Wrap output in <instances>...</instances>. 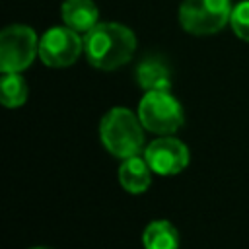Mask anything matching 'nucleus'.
I'll list each match as a JSON object with an SVG mask.
<instances>
[{"label":"nucleus","mask_w":249,"mask_h":249,"mask_svg":"<svg viewBox=\"0 0 249 249\" xmlns=\"http://www.w3.org/2000/svg\"><path fill=\"white\" fill-rule=\"evenodd\" d=\"M119 183L124 191L132 195L144 193L152 183V167L148 165L146 158H140L138 154V156L123 160L119 167Z\"/></svg>","instance_id":"nucleus-9"},{"label":"nucleus","mask_w":249,"mask_h":249,"mask_svg":"<svg viewBox=\"0 0 249 249\" xmlns=\"http://www.w3.org/2000/svg\"><path fill=\"white\" fill-rule=\"evenodd\" d=\"M144 158L154 173L177 175L189 165V148L173 134L160 136L144 148Z\"/></svg>","instance_id":"nucleus-7"},{"label":"nucleus","mask_w":249,"mask_h":249,"mask_svg":"<svg viewBox=\"0 0 249 249\" xmlns=\"http://www.w3.org/2000/svg\"><path fill=\"white\" fill-rule=\"evenodd\" d=\"M136 51V37L130 27L105 21L84 33V53L97 70H115L126 64Z\"/></svg>","instance_id":"nucleus-1"},{"label":"nucleus","mask_w":249,"mask_h":249,"mask_svg":"<svg viewBox=\"0 0 249 249\" xmlns=\"http://www.w3.org/2000/svg\"><path fill=\"white\" fill-rule=\"evenodd\" d=\"M29 249H53V247H43V245H37V247H29Z\"/></svg>","instance_id":"nucleus-14"},{"label":"nucleus","mask_w":249,"mask_h":249,"mask_svg":"<svg viewBox=\"0 0 249 249\" xmlns=\"http://www.w3.org/2000/svg\"><path fill=\"white\" fill-rule=\"evenodd\" d=\"M99 138L111 156L126 160L144 150V124L138 113L134 115L126 107H113L99 123Z\"/></svg>","instance_id":"nucleus-2"},{"label":"nucleus","mask_w":249,"mask_h":249,"mask_svg":"<svg viewBox=\"0 0 249 249\" xmlns=\"http://www.w3.org/2000/svg\"><path fill=\"white\" fill-rule=\"evenodd\" d=\"M230 25L241 41L249 43V0H241L231 8Z\"/></svg>","instance_id":"nucleus-13"},{"label":"nucleus","mask_w":249,"mask_h":249,"mask_svg":"<svg viewBox=\"0 0 249 249\" xmlns=\"http://www.w3.org/2000/svg\"><path fill=\"white\" fill-rule=\"evenodd\" d=\"M136 113L140 117V123L144 124V128L154 134H160V136L175 134L185 121L183 107L169 93V89L146 91L138 103Z\"/></svg>","instance_id":"nucleus-3"},{"label":"nucleus","mask_w":249,"mask_h":249,"mask_svg":"<svg viewBox=\"0 0 249 249\" xmlns=\"http://www.w3.org/2000/svg\"><path fill=\"white\" fill-rule=\"evenodd\" d=\"M27 99V84L19 72H2L0 80V101L8 109L23 105Z\"/></svg>","instance_id":"nucleus-12"},{"label":"nucleus","mask_w":249,"mask_h":249,"mask_svg":"<svg viewBox=\"0 0 249 249\" xmlns=\"http://www.w3.org/2000/svg\"><path fill=\"white\" fill-rule=\"evenodd\" d=\"M64 25L78 33H88L99 21V10L93 0H64L60 6Z\"/></svg>","instance_id":"nucleus-8"},{"label":"nucleus","mask_w":249,"mask_h":249,"mask_svg":"<svg viewBox=\"0 0 249 249\" xmlns=\"http://www.w3.org/2000/svg\"><path fill=\"white\" fill-rule=\"evenodd\" d=\"M136 84L144 91L154 89H169L171 88V70L160 58H144L136 66Z\"/></svg>","instance_id":"nucleus-10"},{"label":"nucleus","mask_w":249,"mask_h":249,"mask_svg":"<svg viewBox=\"0 0 249 249\" xmlns=\"http://www.w3.org/2000/svg\"><path fill=\"white\" fill-rule=\"evenodd\" d=\"M84 51V39L68 25L47 29L39 39V58L51 68L72 66Z\"/></svg>","instance_id":"nucleus-6"},{"label":"nucleus","mask_w":249,"mask_h":249,"mask_svg":"<svg viewBox=\"0 0 249 249\" xmlns=\"http://www.w3.org/2000/svg\"><path fill=\"white\" fill-rule=\"evenodd\" d=\"M142 243L146 249H177L179 247L177 228L167 220H154L146 226L142 233Z\"/></svg>","instance_id":"nucleus-11"},{"label":"nucleus","mask_w":249,"mask_h":249,"mask_svg":"<svg viewBox=\"0 0 249 249\" xmlns=\"http://www.w3.org/2000/svg\"><path fill=\"white\" fill-rule=\"evenodd\" d=\"M231 0H183L179 23L191 35H212L230 23Z\"/></svg>","instance_id":"nucleus-4"},{"label":"nucleus","mask_w":249,"mask_h":249,"mask_svg":"<svg viewBox=\"0 0 249 249\" xmlns=\"http://www.w3.org/2000/svg\"><path fill=\"white\" fill-rule=\"evenodd\" d=\"M39 56L37 33L23 23H12L0 33V70L23 72Z\"/></svg>","instance_id":"nucleus-5"}]
</instances>
